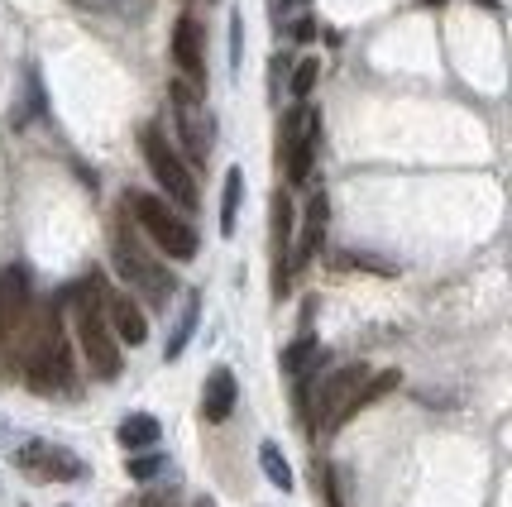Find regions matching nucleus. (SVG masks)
<instances>
[{"label":"nucleus","mask_w":512,"mask_h":507,"mask_svg":"<svg viewBox=\"0 0 512 507\" xmlns=\"http://www.w3.org/2000/svg\"><path fill=\"white\" fill-rule=\"evenodd\" d=\"M96 297H101V283H96V273H91L87 283L72 292V321H77V345L87 354V369L101 383H115L120 378V345H115L111 326H106V311L96 307Z\"/></svg>","instance_id":"obj_1"},{"label":"nucleus","mask_w":512,"mask_h":507,"mask_svg":"<svg viewBox=\"0 0 512 507\" xmlns=\"http://www.w3.org/2000/svg\"><path fill=\"white\" fill-rule=\"evenodd\" d=\"M24 383L34 393H67L77 374H72V350H67V335L58 311H48L44 321L34 326V340H29V354H24Z\"/></svg>","instance_id":"obj_2"},{"label":"nucleus","mask_w":512,"mask_h":507,"mask_svg":"<svg viewBox=\"0 0 512 507\" xmlns=\"http://www.w3.org/2000/svg\"><path fill=\"white\" fill-rule=\"evenodd\" d=\"M125 206L134 211V221L149 230V240L173 259V264H187V259H197V230L182 221V216H173L168 211V201L163 197H149V192H130L125 197Z\"/></svg>","instance_id":"obj_3"},{"label":"nucleus","mask_w":512,"mask_h":507,"mask_svg":"<svg viewBox=\"0 0 512 507\" xmlns=\"http://www.w3.org/2000/svg\"><path fill=\"white\" fill-rule=\"evenodd\" d=\"M139 149H144V163H149V173L158 177V187L168 192V201L182 206V211H197V182H192L187 163L173 154V144L163 139L158 125H144V130H139Z\"/></svg>","instance_id":"obj_4"},{"label":"nucleus","mask_w":512,"mask_h":507,"mask_svg":"<svg viewBox=\"0 0 512 507\" xmlns=\"http://www.w3.org/2000/svg\"><path fill=\"white\" fill-rule=\"evenodd\" d=\"M316 149H321V111L297 106V115H292L288 130H283V163H288L292 187H307V182H312Z\"/></svg>","instance_id":"obj_5"},{"label":"nucleus","mask_w":512,"mask_h":507,"mask_svg":"<svg viewBox=\"0 0 512 507\" xmlns=\"http://www.w3.org/2000/svg\"><path fill=\"white\" fill-rule=\"evenodd\" d=\"M168 101H173V120H178V139L182 149L197 158V163H206V154H211V120H206V101H201L197 87H187V82H173L168 87Z\"/></svg>","instance_id":"obj_6"},{"label":"nucleus","mask_w":512,"mask_h":507,"mask_svg":"<svg viewBox=\"0 0 512 507\" xmlns=\"http://www.w3.org/2000/svg\"><path fill=\"white\" fill-rule=\"evenodd\" d=\"M115 268H120V278L130 283V292H144L154 307L168 302V292H173V278H168V268L154 264L149 254H139V244L130 240H115Z\"/></svg>","instance_id":"obj_7"},{"label":"nucleus","mask_w":512,"mask_h":507,"mask_svg":"<svg viewBox=\"0 0 512 507\" xmlns=\"http://www.w3.org/2000/svg\"><path fill=\"white\" fill-rule=\"evenodd\" d=\"M369 378L364 364H345V369H335L321 388H316V431L321 436H335L340 431V417H345V402L355 397V388Z\"/></svg>","instance_id":"obj_8"},{"label":"nucleus","mask_w":512,"mask_h":507,"mask_svg":"<svg viewBox=\"0 0 512 507\" xmlns=\"http://www.w3.org/2000/svg\"><path fill=\"white\" fill-rule=\"evenodd\" d=\"M15 464H20L24 474H34V479H58V484H72V479L87 474V464L77 460L72 450L48 445V441H29L20 455H15Z\"/></svg>","instance_id":"obj_9"},{"label":"nucleus","mask_w":512,"mask_h":507,"mask_svg":"<svg viewBox=\"0 0 512 507\" xmlns=\"http://www.w3.org/2000/svg\"><path fill=\"white\" fill-rule=\"evenodd\" d=\"M173 63L182 67V82L187 87H206V53H201V24L192 15H182L173 24Z\"/></svg>","instance_id":"obj_10"},{"label":"nucleus","mask_w":512,"mask_h":507,"mask_svg":"<svg viewBox=\"0 0 512 507\" xmlns=\"http://www.w3.org/2000/svg\"><path fill=\"white\" fill-rule=\"evenodd\" d=\"M106 326H111L115 340H125V345H144L149 340V321H144V311L134 302L130 292H106Z\"/></svg>","instance_id":"obj_11"},{"label":"nucleus","mask_w":512,"mask_h":507,"mask_svg":"<svg viewBox=\"0 0 512 507\" xmlns=\"http://www.w3.org/2000/svg\"><path fill=\"white\" fill-rule=\"evenodd\" d=\"M326 221H331V201H326V192H312V201H307V216H302V235H297V249L288 254V268L312 264L316 249H321V240H326Z\"/></svg>","instance_id":"obj_12"},{"label":"nucleus","mask_w":512,"mask_h":507,"mask_svg":"<svg viewBox=\"0 0 512 507\" xmlns=\"http://www.w3.org/2000/svg\"><path fill=\"white\" fill-rule=\"evenodd\" d=\"M235 397H240L235 374H230V369H216V374L206 378V388H201V417L211 421V426H221V421L235 412Z\"/></svg>","instance_id":"obj_13"},{"label":"nucleus","mask_w":512,"mask_h":507,"mask_svg":"<svg viewBox=\"0 0 512 507\" xmlns=\"http://www.w3.org/2000/svg\"><path fill=\"white\" fill-rule=\"evenodd\" d=\"M120 445L125 450H149V445H158V421L149 417V412H134V417H125L120 421Z\"/></svg>","instance_id":"obj_14"},{"label":"nucleus","mask_w":512,"mask_h":507,"mask_svg":"<svg viewBox=\"0 0 512 507\" xmlns=\"http://www.w3.org/2000/svg\"><path fill=\"white\" fill-rule=\"evenodd\" d=\"M197 311H201V297L197 292H187V307H182L178 316V326H173V335H168V359H178L182 350H187V340H192V331H197Z\"/></svg>","instance_id":"obj_15"},{"label":"nucleus","mask_w":512,"mask_h":507,"mask_svg":"<svg viewBox=\"0 0 512 507\" xmlns=\"http://www.w3.org/2000/svg\"><path fill=\"white\" fill-rule=\"evenodd\" d=\"M240 192H245V173H240V168H230V173H225V197H221V235H235Z\"/></svg>","instance_id":"obj_16"},{"label":"nucleus","mask_w":512,"mask_h":507,"mask_svg":"<svg viewBox=\"0 0 512 507\" xmlns=\"http://www.w3.org/2000/svg\"><path fill=\"white\" fill-rule=\"evenodd\" d=\"M259 464H264L268 484H273V488H283V493H288V488H292V469H288V460H283V450H278L273 441L259 445Z\"/></svg>","instance_id":"obj_17"},{"label":"nucleus","mask_w":512,"mask_h":507,"mask_svg":"<svg viewBox=\"0 0 512 507\" xmlns=\"http://www.w3.org/2000/svg\"><path fill=\"white\" fill-rule=\"evenodd\" d=\"M316 359V335H297L288 350H283V374H307Z\"/></svg>","instance_id":"obj_18"},{"label":"nucleus","mask_w":512,"mask_h":507,"mask_svg":"<svg viewBox=\"0 0 512 507\" xmlns=\"http://www.w3.org/2000/svg\"><path fill=\"white\" fill-rule=\"evenodd\" d=\"M316 72H321V63L316 58H302V63L292 67V82H288V91L297 96V101H307L312 96V87H316Z\"/></svg>","instance_id":"obj_19"},{"label":"nucleus","mask_w":512,"mask_h":507,"mask_svg":"<svg viewBox=\"0 0 512 507\" xmlns=\"http://www.w3.org/2000/svg\"><path fill=\"white\" fill-rule=\"evenodd\" d=\"M158 469H163V460H158V455H134V460H130V479H139V484H144V479H154Z\"/></svg>","instance_id":"obj_20"},{"label":"nucleus","mask_w":512,"mask_h":507,"mask_svg":"<svg viewBox=\"0 0 512 507\" xmlns=\"http://www.w3.org/2000/svg\"><path fill=\"white\" fill-rule=\"evenodd\" d=\"M316 488H321V498H326V507H345V503H340V488H335V474L326 469V464L316 469Z\"/></svg>","instance_id":"obj_21"},{"label":"nucleus","mask_w":512,"mask_h":507,"mask_svg":"<svg viewBox=\"0 0 512 507\" xmlns=\"http://www.w3.org/2000/svg\"><path fill=\"white\" fill-rule=\"evenodd\" d=\"M178 503V488L168 484V488H158V493H149V498H144V507H173Z\"/></svg>","instance_id":"obj_22"},{"label":"nucleus","mask_w":512,"mask_h":507,"mask_svg":"<svg viewBox=\"0 0 512 507\" xmlns=\"http://www.w3.org/2000/svg\"><path fill=\"white\" fill-rule=\"evenodd\" d=\"M292 39H297V44H312V39H316V20H297V24H292Z\"/></svg>","instance_id":"obj_23"},{"label":"nucleus","mask_w":512,"mask_h":507,"mask_svg":"<svg viewBox=\"0 0 512 507\" xmlns=\"http://www.w3.org/2000/svg\"><path fill=\"white\" fill-rule=\"evenodd\" d=\"M5 335H10V331H5V311H0V345H5Z\"/></svg>","instance_id":"obj_24"},{"label":"nucleus","mask_w":512,"mask_h":507,"mask_svg":"<svg viewBox=\"0 0 512 507\" xmlns=\"http://www.w3.org/2000/svg\"><path fill=\"white\" fill-rule=\"evenodd\" d=\"M192 507H216V503H211V498H197V503H192Z\"/></svg>","instance_id":"obj_25"},{"label":"nucleus","mask_w":512,"mask_h":507,"mask_svg":"<svg viewBox=\"0 0 512 507\" xmlns=\"http://www.w3.org/2000/svg\"><path fill=\"white\" fill-rule=\"evenodd\" d=\"M426 5H446V0H426Z\"/></svg>","instance_id":"obj_26"},{"label":"nucleus","mask_w":512,"mask_h":507,"mask_svg":"<svg viewBox=\"0 0 512 507\" xmlns=\"http://www.w3.org/2000/svg\"><path fill=\"white\" fill-rule=\"evenodd\" d=\"M278 5H292V0H278Z\"/></svg>","instance_id":"obj_27"}]
</instances>
